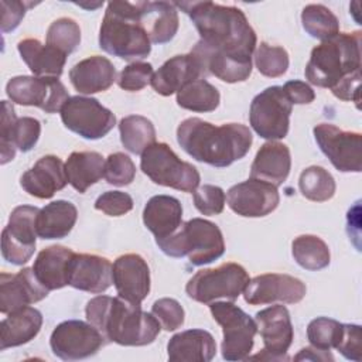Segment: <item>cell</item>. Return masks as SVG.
Here are the masks:
<instances>
[{"label":"cell","instance_id":"1","mask_svg":"<svg viewBox=\"0 0 362 362\" xmlns=\"http://www.w3.org/2000/svg\"><path fill=\"white\" fill-rule=\"evenodd\" d=\"M174 6L189 16L202 44L232 57L252 59L256 33L240 8L214 1H177Z\"/></svg>","mask_w":362,"mask_h":362},{"label":"cell","instance_id":"2","mask_svg":"<svg viewBox=\"0 0 362 362\" xmlns=\"http://www.w3.org/2000/svg\"><path fill=\"white\" fill-rule=\"evenodd\" d=\"M177 141L194 160L214 167H228L247 154L253 136L242 123L215 126L199 117H188L177 127Z\"/></svg>","mask_w":362,"mask_h":362},{"label":"cell","instance_id":"3","mask_svg":"<svg viewBox=\"0 0 362 362\" xmlns=\"http://www.w3.org/2000/svg\"><path fill=\"white\" fill-rule=\"evenodd\" d=\"M86 320L95 325L106 342L123 346L151 344L160 334L157 318L122 297L96 296L85 307Z\"/></svg>","mask_w":362,"mask_h":362},{"label":"cell","instance_id":"4","mask_svg":"<svg viewBox=\"0 0 362 362\" xmlns=\"http://www.w3.org/2000/svg\"><path fill=\"white\" fill-rule=\"evenodd\" d=\"M99 47L126 61L143 59L151 51L150 37L141 23V1H110L99 31Z\"/></svg>","mask_w":362,"mask_h":362},{"label":"cell","instance_id":"5","mask_svg":"<svg viewBox=\"0 0 362 362\" xmlns=\"http://www.w3.org/2000/svg\"><path fill=\"white\" fill-rule=\"evenodd\" d=\"M361 31L338 33L314 47L304 71L308 82L332 90L361 72Z\"/></svg>","mask_w":362,"mask_h":362},{"label":"cell","instance_id":"6","mask_svg":"<svg viewBox=\"0 0 362 362\" xmlns=\"http://www.w3.org/2000/svg\"><path fill=\"white\" fill-rule=\"evenodd\" d=\"M163 253L171 257L187 256L194 266H204L219 259L225 252L221 229L211 221L192 218L171 236L156 240Z\"/></svg>","mask_w":362,"mask_h":362},{"label":"cell","instance_id":"7","mask_svg":"<svg viewBox=\"0 0 362 362\" xmlns=\"http://www.w3.org/2000/svg\"><path fill=\"white\" fill-rule=\"evenodd\" d=\"M141 171L158 185L184 192H194L199 185L198 170L182 161L167 143H154L141 153Z\"/></svg>","mask_w":362,"mask_h":362},{"label":"cell","instance_id":"8","mask_svg":"<svg viewBox=\"0 0 362 362\" xmlns=\"http://www.w3.org/2000/svg\"><path fill=\"white\" fill-rule=\"evenodd\" d=\"M249 280V274L243 266L228 262L215 269L198 270L188 280L185 291L189 298L204 304H211L218 298L235 301Z\"/></svg>","mask_w":362,"mask_h":362},{"label":"cell","instance_id":"9","mask_svg":"<svg viewBox=\"0 0 362 362\" xmlns=\"http://www.w3.org/2000/svg\"><path fill=\"white\" fill-rule=\"evenodd\" d=\"M209 310L223 331L222 358L225 361L247 359L257 332L256 321L232 301L211 303Z\"/></svg>","mask_w":362,"mask_h":362},{"label":"cell","instance_id":"10","mask_svg":"<svg viewBox=\"0 0 362 362\" xmlns=\"http://www.w3.org/2000/svg\"><path fill=\"white\" fill-rule=\"evenodd\" d=\"M291 109L293 103L286 96L283 86H269L250 103V126L266 140L283 139L288 133Z\"/></svg>","mask_w":362,"mask_h":362},{"label":"cell","instance_id":"11","mask_svg":"<svg viewBox=\"0 0 362 362\" xmlns=\"http://www.w3.org/2000/svg\"><path fill=\"white\" fill-rule=\"evenodd\" d=\"M64 126L88 140L105 137L115 126V115L95 98L72 96L61 109Z\"/></svg>","mask_w":362,"mask_h":362},{"label":"cell","instance_id":"12","mask_svg":"<svg viewBox=\"0 0 362 362\" xmlns=\"http://www.w3.org/2000/svg\"><path fill=\"white\" fill-rule=\"evenodd\" d=\"M6 93L13 103L35 106L45 113H55L69 99L64 83L54 78H38L20 75L11 78L6 85Z\"/></svg>","mask_w":362,"mask_h":362},{"label":"cell","instance_id":"13","mask_svg":"<svg viewBox=\"0 0 362 362\" xmlns=\"http://www.w3.org/2000/svg\"><path fill=\"white\" fill-rule=\"evenodd\" d=\"M105 342L103 335L95 325L81 320H68L58 324L49 337L52 354L62 361L93 356Z\"/></svg>","mask_w":362,"mask_h":362},{"label":"cell","instance_id":"14","mask_svg":"<svg viewBox=\"0 0 362 362\" xmlns=\"http://www.w3.org/2000/svg\"><path fill=\"white\" fill-rule=\"evenodd\" d=\"M40 209L31 205L16 206L1 232V255L11 264H25L35 250V221Z\"/></svg>","mask_w":362,"mask_h":362},{"label":"cell","instance_id":"15","mask_svg":"<svg viewBox=\"0 0 362 362\" xmlns=\"http://www.w3.org/2000/svg\"><path fill=\"white\" fill-rule=\"evenodd\" d=\"M314 137L320 150L331 164L342 173H361L362 136L358 132H345L331 123L314 127Z\"/></svg>","mask_w":362,"mask_h":362},{"label":"cell","instance_id":"16","mask_svg":"<svg viewBox=\"0 0 362 362\" xmlns=\"http://www.w3.org/2000/svg\"><path fill=\"white\" fill-rule=\"evenodd\" d=\"M255 321L257 325V331L262 335L264 349L262 351V354H257L247 359H288L286 354L294 338V329L288 310L281 304L272 305L256 313Z\"/></svg>","mask_w":362,"mask_h":362},{"label":"cell","instance_id":"17","mask_svg":"<svg viewBox=\"0 0 362 362\" xmlns=\"http://www.w3.org/2000/svg\"><path fill=\"white\" fill-rule=\"evenodd\" d=\"M305 291V284L294 276L266 273L249 280L243 290V297L250 305L272 304L274 301L296 304L304 298Z\"/></svg>","mask_w":362,"mask_h":362},{"label":"cell","instance_id":"18","mask_svg":"<svg viewBox=\"0 0 362 362\" xmlns=\"http://www.w3.org/2000/svg\"><path fill=\"white\" fill-rule=\"evenodd\" d=\"M229 208L246 218H260L273 212L280 202L277 187L262 180L249 178L228 189Z\"/></svg>","mask_w":362,"mask_h":362},{"label":"cell","instance_id":"19","mask_svg":"<svg viewBox=\"0 0 362 362\" xmlns=\"http://www.w3.org/2000/svg\"><path fill=\"white\" fill-rule=\"evenodd\" d=\"M1 107L0 150L1 164H6L14 158L16 150L25 153L37 144L41 133V123L30 116L17 119L13 105L7 100H3Z\"/></svg>","mask_w":362,"mask_h":362},{"label":"cell","instance_id":"20","mask_svg":"<svg viewBox=\"0 0 362 362\" xmlns=\"http://www.w3.org/2000/svg\"><path fill=\"white\" fill-rule=\"evenodd\" d=\"M113 284L123 300L140 305L150 293V269L136 253L119 256L113 263Z\"/></svg>","mask_w":362,"mask_h":362},{"label":"cell","instance_id":"21","mask_svg":"<svg viewBox=\"0 0 362 362\" xmlns=\"http://www.w3.org/2000/svg\"><path fill=\"white\" fill-rule=\"evenodd\" d=\"M47 296L48 290L37 280L33 267H24L16 274H0V311L3 314L38 303Z\"/></svg>","mask_w":362,"mask_h":362},{"label":"cell","instance_id":"22","mask_svg":"<svg viewBox=\"0 0 362 362\" xmlns=\"http://www.w3.org/2000/svg\"><path fill=\"white\" fill-rule=\"evenodd\" d=\"M113 266L109 259L88 255V253H75L69 264V280L68 286L99 294L106 291L113 283Z\"/></svg>","mask_w":362,"mask_h":362},{"label":"cell","instance_id":"23","mask_svg":"<svg viewBox=\"0 0 362 362\" xmlns=\"http://www.w3.org/2000/svg\"><path fill=\"white\" fill-rule=\"evenodd\" d=\"M204 78L205 72L201 62L189 52L167 59L158 71L153 74L150 85L158 95L170 96L181 90L185 85Z\"/></svg>","mask_w":362,"mask_h":362},{"label":"cell","instance_id":"24","mask_svg":"<svg viewBox=\"0 0 362 362\" xmlns=\"http://www.w3.org/2000/svg\"><path fill=\"white\" fill-rule=\"evenodd\" d=\"M20 184L31 197L51 198L68 184L65 164L57 156H44L21 175Z\"/></svg>","mask_w":362,"mask_h":362},{"label":"cell","instance_id":"25","mask_svg":"<svg viewBox=\"0 0 362 362\" xmlns=\"http://www.w3.org/2000/svg\"><path fill=\"white\" fill-rule=\"evenodd\" d=\"M191 54H194L201 62L205 76L214 75L223 82L235 83L246 81L252 74V59L238 58L215 51L201 41L195 44Z\"/></svg>","mask_w":362,"mask_h":362},{"label":"cell","instance_id":"26","mask_svg":"<svg viewBox=\"0 0 362 362\" xmlns=\"http://www.w3.org/2000/svg\"><path fill=\"white\" fill-rule=\"evenodd\" d=\"M171 362H209L216 355V342L205 329H187L173 335L167 344Z\"/></svg>","mask_w":362,"mask_h":362},{"label":"cell","instance_id":"27","mask_svg":"<svg viewBox=\"0 0 362 362\" xmlns=\"http://www.w3.org/2000/svg\"><path fill=\"white\" fill-rule=\"evenodd\" d=\"M69 79L79 93L90 95L107 90L116 81V69L106 57L93 55L74 65Z\"/></svg>","mask_w":362,"mask_h":362},{"label":"cell","instance_id":"28","mask_svg":"<svg viewBox=\"0 0 362 362\" xmlns=\"http://www.w3.org/2000/svg\"><path fill=\"white\" fill-rule=\"evenodd\" d=\"M290 168L291 156L288 147L283 143L270 140L256 153L250 167V178L262 180L279 187L287 180Z\"/></svg>","mask_w":362,"mask_h":362},{"label":"cell","instance_id":"29","mask_svg":"<svg viewBox=\"0 0 362 362\" xmlns=\"http://www.w3.org/2000/svg\"><path fill=\"white\" fill-rule=\"evenodd\" d=\"M143 222L156 240L171 236L182 225L181 202L170 195L151 197L144 206Z\"/></svg>","mask_w":362,"mask_h":362},{"label":"cell","instance_id":"30","mask_svg":"<svg viewBox=\"0 0 362 362\" xmlns=\"http://www.w3.org/2000/svg\"><path fill=\"white\" fill-rule=\"evenodd\" d=\"M74 255V250L61 245H52L42 249L37 255L33 266L37 280L48 291L68 286L69 264Z\"/></svg>","mask_w":362,"mask_h":362},{"label":"cell","instance_id":"31","mask_svg":"<svg viewBox=\"0 0 362 362\" xmlns=\"http://www.w3.org/2000/svg\"><path fill=\"white\" fill-rule=\"evenodd\" d=\"M17 49L34 76L58 79L62 75L66 55L57 48L44 45L37 38H24Z\"/></svg>","mask_w":362,"mask_h":362},{"label":"cell","instance_id":"32","mask_svg":"<svg viewBox=\"0 0 362 362\" xmlns=\"http://www.w3.org/2000/svg\"><path fill=\"white\" fill-rule=\"evenodd\" d=\"M42 325V314L33 307L16 310L0 322V349L24 345L34 339Z\"/></svg>","mask_w":362,"mask_h":362},{"label":"cell","instance_id":"33","mask_svg":"<svg viewBox=\"0 0 362 362\" xmlns=\"http://www.w3.org/2000/svg\"><path fill=\"white\" fill-rule=\"evenodd\" d=\"M141 23L154 44H165L178 31V11L174 3L141 1Z\"/></svg>","mask_w":362,"mask_h":362},{"label":"cell","instance_id":"34","mask_svg":"<svg viewBox=\"0 0 362 362\" xmlns=\"http://www.w3.org/2000/svg\"><path fill=\"white\" fill-rule=\"evenodd\" d=\"M78 218L76 206L64 199L52 201L40 209L35 221L41 239H62L72 230Z\"/></svg>","mask_w":362,"mask_h":362},{"label":"cell","instance_id":"35","mask_svg":"<svg viewBox=\"0 0 362 362\" xmlns=\"http://www.w3.org/2000/svg\"><path fill=\"white\" fill-rule=\"evenodd\" d=\"M68 182L81 194L105 174V158L96 151H74L65 163Z\"/></svg>","mask_w":362,"mask_h":362},{"label":"cell","instance_id":"36","mask_svg":"<svg viewBox=\"0 0 362 362\" xmlns=\"http://www.w3.org/2000/svg\"><path fill=\"white\" fill-rule=\"evenodd\" d=\"M120 141L133 154H141L156 143V129L151 120L140 115H130L119 123Z\"/></svg>","mask_w":362,"mask_h":362},{"label":"cell","instance_id":"37","mask_svg":"<svg viewBox=\"0 0 362 362\" xmlns=\"http://www.w3.org/2000/svg\"><path fill=\"white\" fill-rule=\"evenodd\" d=\"M294 260L305 270L317 272L329 264L331 253L328 245L315 235H300L291 243Z\"/></svg>","mask_w":362,"mask_h":362},{"label":"cell","instance_id":"38","mask_svg":"<svg viewBox=\"0 0 362 362\" xmlns=\"http://www.w3.org/2000/svg\"><path fill=\"white\" fill-rule=\"evenodd\" d=\"M219 90L205 79H197L177 92L180 107L191 112H212L219 106Z\"/></svg>","mask_w":362,"mask_h":362},{"label":"cell","instance_id":"39","mask_svg":"<svg viewBox=\"0 0 362 362\" xmlns=\"http://www.w3.org/2000/svg\"><path fill=\"white\" fill-rule=\"evenodd\" d=\"M298 188L303 197L314 202H324L335 194L334 177L320 165H311L303 170L298 178Z\"/></svg>","mask_w":362,"mask_h":362},{"label":"cell","instance_id":"40","mask_svg":"<svg viewBox=\"0 0 362 362\" xmlns=\"http://www.w3.org/2000/svg\"><path fill=\"white\" fill-rule=\"evenodd\" d=\"M303 28L313 38L328 40L339 33L337 16L322 4H308L301 11Z\"/></svg>","mask_w":362,"mask_h":362},{"label":"cell","instance_id":"41","mask_svg":"<svg viewBox=\"0 0 362 362\" xmlns=\"http://www.w3.org/2000/svg\"><path fill=\"white\" fill-rule=\"evenodd\" d=\"M81 42V28L78 23L68 17H61L51 23L47 31V45L57 48L65 55L74 52Z\"/></svg>","mask_w":362,"mask_h":362},{"label":"cell","instance_id":"42","mask_svg":"<svg viewBox=\"0 0 362 362\" xmlns=\"http://www.w3.org/2000/svg\"><path fill=\"white\" fill-rule=\"evenodd\" d=\"M342 322L328 317H317L310 321L307 327V338L311 346L329 351L331 348H337L342 335Z\"/></svg>","mask_w":362,"mask_h":362},{"label":"cell","instance_id":"43","mask_svg":"<svg viewBox=\"0 0 362 362\" xmlns=\"http://www.w3.org/2000/svg\"><path fill=\"white\" fill-rule=\"evenodd\" d=\"M255 64L262 75L277 78L284 75L288 68V54L283 47L260 42L255 54Z\"/></svg>","mask_w":362,"mask_h":362},{"label":"cell","instance_id":"44","mask_svg":"<svg viewBox=\"0 0 362 362\" xmlns=\"http://www.w3.org/2000/svg\"><path fill=\"white\" fill-rule=\"evenodd\" d=\"M136 175V165L133 160L124 153H113L105 161V180L110 185L124 187L132 184Z\"/></svg>","mask_w":362,"mask_h":362},{"label":"cell","instance_id":"45","mask_svg":"<svg viewBox=\"0 0 362 362\" xmlns=\"http://www.w3.org/2000/svg\"><path fill=\"white\" fill-rule=\"evenodd\" d=\"M151 314L157 318L161 328L165 331H175L184 324V308L174 298H158L151 307Z\"/></svg>","mask_w":362,"mask_h":362},{"label":"cell","instance_id":"46","mask_svg":"<svg viewBox=\"0 0 362 362\" xmlns=\"http://www.w3.org/2000/svg\"><path fill=\"white\" fill-rule=\"evenodd\" d=\"M195 208L202 215H218L225 206V192L218 185L204 184L192 192Z\"/></svg>","mask_w":362,"mask_h":362},{"label":"cell","instance_id":"47","mask_svg":"<svg viewBox=\"0 0 362 362\" xmlns=\"http://www.w3.org/2000/svg\"><path fill=\"white\" fill-rule=\"evenodd\" d=\"M153 66L148 62H132L124 66L117 78V83L122 89L129 92L141 90L150 83L153 76Z\"/></svg>","mask_w":362,"mask_h":362},{"label":"cell","instance_id":"48","mask_svg":"<svg viewBox=\"0 0 362 362\" xmlns=\"http://www.w3.org/2000/svg\"><path fill=\"white\" fill-rule=\"evenodd\" d=\"M133 198L127 192L106 191L95 201V209L102 211L109 216H122L132 211Z\"/></svg>","mask_w":362,"mask_h":362},{"label":"cell","instance_id":"49","mask_svg":"<svg viewBox=\"0 0 362 362\" xmlns=\"http://www.w3.org/2000/svg\"><path fill=\"white\" fill-rule=\"evenodd\" d=\"M362 331L361 327L356 324H344L341 339L335 349L341 352L342 356L346 359L359 362L362 358Z\"/></svg>","mask_w":362,"mask_h":362},{"label":"cell","instance_id":"50","mask_svg":"<svg viewBox=\"0 0 362 362\" xmlns=\"http://www.w3.org/2000/svg\"><path fill=\"white\" fill-rule=\"evenodd\" d=\"M33 3L27 1H17V0H1V31L10 33L18 27L21 23L25 11L31 7Z\"/></svg>","mask_w":362,"mask_h":362},{"label":"cell","instance_id":"51","mask_svg":"<svg viewBox=\"0 0 362 362\" xmlns=\"http://www.w3.org/2000/svg\"><path fill=\"white\" fill-rule=\"evenodd\" d=\"M283 90L288 100L294 105H307L315 99L313 88L303 81H288L284 83Z\"/></svg>","mask_w":362,"mask_h":362},{"label":"cell","instance_id":"52","mask_svg":"<svg viewBox=\"0 0 362 362\" xmlns=\"http://www.w3.org/2000/svg\"><path fill=\"white\" fill-rule=\"evenodd\" d=\"M296 361H334V356L331 355L329 351H322L317 348H303L296 356Z\"/></svg>","mask_w":362,"mask_h":362}]
</instances>
